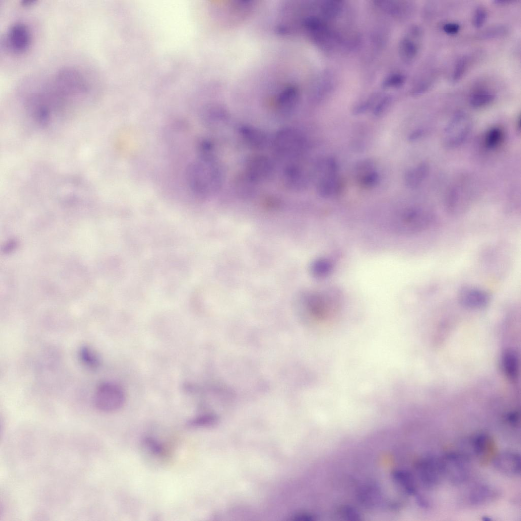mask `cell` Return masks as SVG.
<instances>
[{"label":"cell","mask_w":521,"mask_h":521,"mask_svg":"<svg viewBox=\"0 0 521 521\" xmlns=\"http://www.w3.org/2000/svg\"><path fill=\"white\" fill-rule=\"evenodd\" d=\"M187 179L190 190L197 197L205 198L216 193L222 186L223 172L214 152L198 151L187 169Z\"/></svg>","instance_id":"obj_1"},{"label":"cell","mask_w":521,"mask_h":521,"mask_svg":"<svg viewBox=\"0 0 521 521\" xmlns=\"http://www.w3.org/2000/svg\"><path fill=\"white\" fill-rule=\"evenodd\" d=\"M271 144L275 153L290 161L300 157L307 148V142L302 134L293 127L279 130L273 137Z\"/></svg>","instance_id":"obj_2"},{"label":"cell","mask_w":521,"mask_h":521,"mask_svg":"<svg viewBox=\"0 0 521 521\" xmlns=\"http://www.w3.org/2000/svg\"><path fill=\"white\" fill-rule=\"evenodd\" d=\"M126 396L123 389L111 382L100 385L94 396V404L100 411L112 413L121 409L125 402Z\"/></svg>","instance_id":"obj_3"},{"label":"cell","mask_w":521,"mask_h":521,"mask_svg":"<svg viewBox=\"0 0 521 521\" xmlns=\"http://www.w3.org/2000/svg\"><path fill=\"white\" fill-rule=\"evenodd\" d=\"M472 123L469 117L464 112L455 113L445 126L443 134L444 145L454 148L462 144L471 130Z\"/></svg>","instance_id":"obj_4"},{"label":"cell","mask_w":521,"mask_h":521,"mask_svg":"<svg viewBox=\"0 0 521 521\" xmlns=\"http://www.w3.org/2000/svg\"><path fill=\"white\" fill-rule=\"evenodd\" d=\"M443 478L454 484L465 481L469 475L468 457L459 453H449L440 457Z\"/></svg>","instance_id":"obj_5"},{"label":"cell","mask_w":521,"mask_h":521,"mask_svg":"<svg viewBox=\"0 0 521 521\" xmlns=\"http://www.w3.org/2000/svg\"><path fill=\"white\" fill-rule=\"evenodd\" d=\"M419 479L426 488L431 489L439 484L443 478L440 457L428 455L420 459L416 465Z\"/></svg>","instance_id":"obj_6"},{"label":"cell","mask_w":521,"mask_h":521,"mask_svg":"<svg viewBox=\"0 0 521 521\" xmlns=\"http://www.w3.org/2000/svg\"><path fill=\"white\" fill-rule=\"evenodd\" d=\"M31 43V32L27 26L22 22H16L11 25L4 38L6 48L14 54L25 52Z\"/></svg>","instance_id":"obj_7"},{"label":"cell","mask_w":521,"mask_h":521,"mask_svg":"<svg viewBox=\"0 0 521 521\" xmlns=\"http://www.w3.org/2000/svg\"><path fill=\"white\" fill-rule=\"evenodd\" d=\"M274 170V165L268 157L262 154H254L246 159L243 171L259 183L270 180L273 176Z\"/></svg>","instance_id":"obj_8"},{"label":"cell","mask_w":521,"mask_h":521,"mask_svg":"<svg viewBox=\"0 0 521 521\" xmlns=\"http://www.w3.org/2000/svg\"><path fill=\"white\" fill-rule=\"evenodd\" d=\"M458 300L463 306L471 309H480L487 306L490 300L489 294L480 287L464 285L459 290Z\"/></svg>","instance_id":"obj_9"},{"label":"cell","mask_w":521,"mask_h":521,"mask_svg":"<svg viewBox=\"0 0 521 521\" xmlns=\"http://www.w3.org/2000/svg\"><path fill=\"white\" fill-rule=\"evenodd\" d=\"M282 181L287 188L294 191L305 189L308 182L304 169L294 161L285 165L283 170Z\"/></svg>","instance_id":"obj_10"},{"label":"cell","mask_w":521,"mask_h":521,"mask_svg":"<svg viewBox=\"0 0 521 521\" xmlns=\"http://www.w3.org/2000/svg\"><path fill=\"white\" fill-rule=\"evenodd\" d=\"M239 133L244 143L253 149L263 150L269 144L268 134L256 127L247 125H241L239 127Z\"/></svg>","instance_id":"obj_11"},{"label":"cell","mask_w":521,"mask_h":521,"mask_svg":"<svg viewBox=\"0 0 521 521\" xmlns=\"http://www.w3.org/2000/svg\"><path fill=\"white\" fill-rule=\"evenodd\" d=\"M493 464L498 471L505 474L516 476L520 473V458L517 453H501L495 457Z\"/></svg>","instance_id":"obj_12"},{"label":"cell","mask_w":521,"mask_h":521,"mask_svg":"<svg viewBox=\"0 0 521 521\" xmlns=\"http://www.w3.org/2000/svg\"><path fill=\"white\" fill-rule=\"evenodd\" d=\"M258 183L251 179L244 171L236 175L232 182L234 193L242 198H249L255 195Z\"/></svg>","instance_id":"obj_13"},{"label":"cell","mask_w":521,"mask_h":521,"mask_svg":"<svg viewBox=\"0 0 521 521\" xmlns=\"http://www.w3.org/2000/svg\"><path fill=\"white\" fill-rule=\"evenodd\" d=\"M428 172V165L424 162L420 163L407 171L404 175L405 184L410 189H415L424 181Z\"/></svg>","instance_id":"obj_14"},{"label":"cell","mask_w":521,"mask_h":521,"mask_svg":"<svg viewBox=\"0 0 521 521\" xmlns=\"http://www.w3.org/2000/svg\"><path fill=\"white\" fill-rule=\"evenodd\" d=\"M471 444L474 452L479 457L490 454L494 444L491 437L485 433L476 435L472 440Z\"/></svg>","instance_id":"obj_15"},{"label":"cell","mask_w":521,"mask_h":521,"mask_svg":"<svg viewBox=\"0 0 521 521\" xmlns=\"http://www.w3.org/2000/svg\"><path fill=\"white\" fill-rule=\"evenodd\" d=\"M399 51L402 60L407 63H410L418 55V43L413 39L405 37L400 42Z\"/></svg>","instance_id":"obj_16"},{"label":"cell","mask_w":521,"mask_h":521,"mask_svg":"<svg viewBox=\"0 0 521 521\" xmlns=\"http://www.w3.org/2000/svg\"><path fill=\"white\" fill-rule=\"evenodd\" d=\"M496 492L491 487L481 485L474 488L470 495V501L474 504H480L490 501L495 497Z\"/></svg>","instance_id":"obj_17"},{"label":"cell","mask_w":521,"mask_h":521,"mask_svg":"<svg viewBox=\"0 0 521 521\" xmlns=\"http://www.w3.org/2000/svg\"><path fill=\"white\" fill-rule=\"evenodd\" d=\"M495 97V94L491 91L487 89H479L471 94L469 103L474 108L483 107L491 103Z\"/></svg>","instance_id":"obj_18"},{"label":"cell","mask_w":521,"mask_h":521,"mask_svg":"<svg viewBox=\"0 0 521 521\" xmlns=\"http://www.w3.org/2000/svg\"><path fill=\"white\" fill-rule=\"evenodd\" d=\"M502 366L504 372L510 379L516 378L517 363L515 353L511 350H506L502 356Z\"/></svg>","instance_id":"obj_19"},{"label":"cell","mask_w":521,"mask_h":521,"mask_svg":"<svg viewBox=\"0 0 521 521\" xmlns=\"http://www.w3.org/2000/svg\"><path fill=\"white\" fill-rule=\"evenodd\" d=\"M503 137L504 133L501 129L499 127L491 128L487 131L485 135L484 145L487 149H495L500 144Z\"/></svg>","instance_id":"obj_20"},{"label":"cell","mask_w":521,"mask_h":521,"mask_svg":"<svg viewBox=\"0 0 521 521\" xmlns=\"http://www.w3.org/2000/svg\"><path fill=\"white\" fill-rule=\"evenodd\" d=\"M469 65V57L467 55L460 57L455 62L453 69L451 75L452 81L456 82L460 80L467 71Z\"/></svg>","instance_id":"obj_21"},{"label":"cell","mask_w":521,"mask_h":521,"mask_svg":"<svg viewBox=\"0 0 521 521\" xmlns=\"http://www.w3.org/2000/svg\"><path fill=\"white\" fill-rule=\"evenodd\" d=\"M508 31V28L504 25H493L480 32L478 37L483 40L500 38L505 36Z\"/></svg>","instance_id":"obj_22"},{"label":"cell","mask_w":521,"mask_h":521,"mask_svg":"<svg viewBox=\"0 0 521 521\" xmlns=\"http://www.w3.org/2000/svg\"><path fill=\"white\" fill-rule=\"evenodd\" d=\"M374 161L370 158L364 159L358 161L354 166V173L356 179L375 170Z\"/></svg>","instance_id":"obj_23"},{"label":"cell","mask_w":521,"mask_h":521,"mask_svg":"<svg viewBox=\"0 0 521 521\" xmlns=\"http://www.w3.org/2000/svg\"><path fill=\"white\" fill-rule=\"evenodd\" d=\"M80 357L82 362L90 368H96L100 363L97 354L92 349L86 346L81 349Z\"/></svg>","instance_id":"obj_24"},{"label":"cell","mask_w":521,"mask_h":521,"mask_svg":"<svg viewBox=\"0 0 521 521\" xmlns=\"http://www.w3.org/2000/svg\"><path fill=\"white\" fill-rule=\"evenodd\" d=\"M216 420L215 417L213 415H201L189 420L187 425L192 428L207 427L214 424Z\"/></svg>","instance_id":"obj_25"},{"label":"cell","mask_w":521,"mask_h":521,"mask_svg":"<svg viewBox=\"0 0 521 521\" xmlns=\"http://www.w3.org/2000/svg\"><path fill=\"white\" fill-rule=\"evenodd\" d=\"M358 184L363 188L369 189L375 186L379 182L380 176L375 171H373L357 179Z\"/></svg>","instance_id":"obj_26"},{"label":"cell","mask_w":521,"mask_h":521,"mask_svg":"<svg viewBox=\"0 0 521 521\" xmlns=\"http://www.w3.org/2000/svg\"><path fill=\"white\" fill-rule=\"evenodd\" d=\"M332 269L331 262L327 259H319L313 266V271L316 276L325 277L329 275Z\"/></svg>","instance_id":"obj_27"},{"label":"cell","mask_w":521,"mask_h":521,"mask_svg":"<svg viewBox=\"0 0 521 521\" xmlns=\"http://www.w3.org/2000/svg\"><path fill=\"white\" fill-rule=\"evenodd\" d=\"M487 18V11L483 6L477 7L473 13L472 24L477 28L481 27L485 23Z\"/></svg>","instance_id":"obj_28"},{"label":"cell","mask_w":521,"mask_h":521,"mask_svg":"<svg viewBox=\"0 0 521 521\" xmlns=\"http://www.w3.org/2000/svg\"><path fill=\"white\" fill-rule=\"evenodd\" d=\"M143 444L149 451L156 455L161 456L164 453V448L162 445L151 438H146L143 440Z\"/></svg>","instance_id":"obj_29"},{"label":"cell","mask_w":521,"mask_h":521,"mask_svg":"<svg viewBox=\"0 0 521 521\" xmlns=\"http://www.w3.org/2000/svg\"><path fill=\"white\" fill-rule=\"evenodd\" d=\"M404 77L396 74L389 76L384 80V86L386 87H397L401 85L404 82Z\"/></svg>","instance_id":"obj_30"},{"label":"cell","mask_w":521,"mask_h":521,"mask_svg":"<svg viewBox=\"0 0 521 521\" xmlns=\"http://www.w3.org/2000/svg\"><path fill=\"white\" fill-rule=\"evenodd\" d=\"M339 7V2L329 1L323 6V12L329 15H333L336 13Z\"/></svg>","instance_id":"obj_31"},{"label":"cell","mask_w":521,"mask_h":521,"mask_svg":"<svg viewBox=\"0 0 521 521\" xmlns=\"http://www.w3.org/2000/svg\"><path fill=\"white\" fill-rule=\"evenodd\" d=\"M460 28L459 24L456 22H447L444 24L442 26L443 31L448 35L456 34L459 32Z\"/></svg>","instance_id":"obj_32"},{"label":"cell","mask_w":521,"mask_h":521,"mask_svg":"<svg viewBox=\"0 0 521 521\" xmlns=\"http://www.w3.org/2000/svg\"><path fill=\"white\" fill-rule=\"evenodd\" d=\"M390 100L388 98H384L378 105L375 107L373 113L375 116H379L382 114L384 112L385 110L388 107L389 104Z\"/></svg>","instance_id":"obj_33"},{"label":"cell","mask_w":521,"mask_h":521,"mask_svg":"<svg viewBox=\"0 0 521 521\" xmlns=\"http://www.w3.org/2000/svg\"><path fill=\"white\" fill-rule=\"evenodd\" d=\"M507 421L512 426L517 427L519 423V415L516 412L511 413L507 415Z\"/></svg>","instance_id":"obj_34"},{"label":"cell","mask_w":521,"mask_h":521,"mask_svg":"<svg viewBox=\"0 0 521 521\" xmlns=\"http://www.w3.org/2000/svg\"><path fill=\"white\" fill-rule=\"evenodd\" d=\"M422 134L421 130H418L414 131L409 136L408 139L410 141H414L418 138Z\"/></svg>","instance_id":"obj_35"},{"label":"cell","mask_w":521,"mask_h":521,"mask_svg":"<svg viewBox=\"0 0 521 521\" xmlns=\"http://www.w3.org/2000/svg\"><path fill=\"white\" fill-rule=\"evenodd\" d=\"M494 2L497 5H505L510 4L513 2L509 0H495Z\"/></svg>","instance_id":"obj_36"}]
</instances>
